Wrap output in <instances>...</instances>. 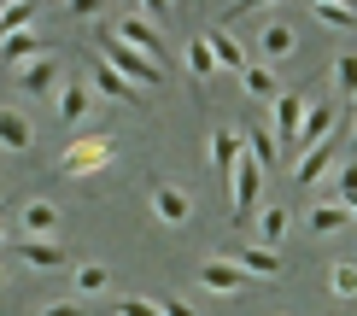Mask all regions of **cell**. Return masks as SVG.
<instances>
[{"label": "cell", "instance_id": "cell-1", "mask_svg": "<svg viewBox=\"0 0 357 316\" xmlns=\"http://www.w3.org/2000/svg\"><path fill=\"white\" fill-rule=\"evenodd\" d=\"M94 59H106L117 77H123V82H135L141 94H158V88L170 82V70H158L146 53H135L129 41H117V36H112V24H94Z\"/></svg>", "mask_w": 357, "mask_h": 316}, {"label": "cell", "instance_id": "cell-2", "mask_svg": "<svg viewBox=\"0 0 357 316\" xmlns=\"http://www.w3.org/2000/svg\"><path fill=\"white\" fill-rule=\"evenodd\" d=\"M112 158H117V141H112L106 129H88V135H77V141L59 153V176H70V182H88V176L112 170Z\"/></svg>", "mask_w": 357, "mask_h": 316}, {"label": "cell", "instance_id": "cell-3", "mask_svg": "<svg viewBox=\"0 0 357 316\" xmlns=\"http://www.w3.org/2000/svg\"><path fill=\"white\" fill-rule=\"evenodd\" d=\"M112 36H117V41H129L135 53H146L158 70H170V41H165V29L146 18V12H123V18L112 24Z\"/></svg>", "mask_w": 357, "mask_h": 316}, {"label": "cell", "instance_id": "cell-4", "mask_svg": "<svg viewBox=\"0 0 357 316\" xmlns=\"http://www.w3.org/2000/svg\"><path fill=\"white\" fill-rule=\"evenodd\" d=\"M340 153H346V117L334 123V135H328V141H317L310 153H299V158H293V176H299V188H317L322 176L334 170V158H340Z\"/></svg>", "mask_w": 357, "mask_h": 316}, {"label": "cell", "instance_id": "cell-5", "mask_svg": "<svg viewBox=\"0 0 357 316\" xmlns=\"http://www.w3.org/2000/svg\"><path fill=\"white\" fill-rule=\"evenodd\" d=\"M88 88H94V100L129 105V112H146V105H153V94H141L135 82H123V77H117V70L106 65V59H94V65H88Z\"/></svg>", "mask_w": 357, "mask_h": 316}, {"label": "cell", "instance_id": "cell-6", "mask_svg": "<svg viewBox=\"0 0 357 316\" xmlns=\"http://www.w3.org/2000/svg\"><path fill=\"white\" fill-rule=\"evenodd\" d=\"M193 281H199L205 293H217V299H246L252 293V276L234 258H205L199 269H193Z\"/></svg>", "mask_w": 357, "mask_h": 316}, {"label": "cell", "instance_id": "cell-7", "mask_svg": "<svg viewBox=\"0 0 357 316\" xmlns=\"http://www.w3.org/2000/svg\"><path fill=\"white\" fill-rule=\"evenodd\" d=\"M59 82H65V59H59V53H36V59H24V65H18V88H24L29 100L59 94Z\"/></svg>", "mask_w": 357, "mask_h": 316}, {"label": "cell", "instance_id": "cell-8", "mask_svg": "<svg viewBox=\"0 0 357 316\" xmlns=\"http://www.w3.org/2000/svg\"><path fill=\"white\" fill-rule=\"evenodd\" d=\"M270 123H275V158H293V141H299V117H305V94H293V88H281L270 100Z\"/></svg>", "mask_w": 357, "mask_h": 316}, {"label": "cell", "instance_id": "cell-9", "mask_svg": "<svg viewBox=\"0 0 357 316\" xmlns=\"http://www.w3.org/2000/svg\"><path fill=\"white\" fill-rule=\"evenodd\" d=\"M293 53H299V29H293L287 18H264V24H258V59L281 70Z\"/></svg>", "mask_w": 357, "mask_h": 316}, {"label": "cell", "instance_id": "cell-10", "mask_svg": "<svg viewBox=\"0 0 357 316\" xmlns=\"http://www.w3.org/2000/svg\"><path fill=\"white\" fill-rule=\"evenodd\" d=\"M146 205H153L158 223H170V229H182V223H193V193L176 188V182H153L146 188Z\"/></svg>", "mask_w": 357, "mask_h": 316}, {"label": "cell", "instance_id": "cell-11", "mask_svg": "<svg viewBox=\"0 0 357 316\" xmlns=\"http://www.w3.org/2000/svg\"><path fill=\"white\" fill-rule=\"evenodd\" d=\"M88 112H94V88H88L82 77H65V82H59V94H53V117L65 129H77Z\"/></svg>", "mask_w": 357, "mask_h": 316}, {"label": "cell", "instance_id": "cell-12", "mask_svg": "<svg viewBox=\"0 0 357 316\" xmlns=\"http://www.w3.org/2000/svg\"><path fill=\"white\" fill-rule=\"evenodd\" d=\"M229 188H234V223H252V211H258V200H264V170L252 158H241L234 176H229Z\"/></svg>", "mask_w": 357, "mask_h": 316}, {"label": "cell", "instance_id": "cell-13", "mask_svg": "<svg viewBox=\"0 0 357 316\" xmlns=\"http://www.w3.org/2000/svg\"><path fill=\"white\" fill-rule=\"evenodd\" d=\"M334 123H340V105H328V100L305 105V117H299V141H293V158H299V153H310L317 141H328V135H334Z\"/></svg>", "mask_w": 357, "mask_h": 316}, {"label": "cell", "instance_id": "cell-14", "mask_svg": "<svg viewBox=\"0 0 357 316\" xmlns=\"http://www.w3.org/2000/svg\"><path fill=\"white\" fill-rule=\"evenodd\" d=\"M205 153H211V170H217V182L229 188L234 164L246 158V141H241V129H211V141H205Z\"/></svg>", "mask_w": 357, "mask_h": 316}, {"label": "cell", "instance_id": "cell-15", "mask_svg": "<svg viewBox=\"0 0 357 316\" xmlns=\"http://www.w3.org/2000/svg\"><path fill=\"white\" fill-rule=\"evenodd\" d=\"M0 153L6 158H29L36 153V129H29V117L12 112V105H0Z\"/></svg>", "mask_w": 357, "mask_h": 316}, {"label": "cell", "instance_id": "cell-16", "mask_svg": "<svg viewBox=\"0 0 357 316\" xmlns=\"http://www.w3.org/2000/svg\"><path fill=\"white\" fill-rule=\"evenodd\" d=\"M18 223H24L29 240H53L59 234V205L53 200H24L18 205Z\"/></svg>", "mask_w": 357, "mask_h": 316}, {"label": "cell", "instance_id": "cell-17", "mask_svg": "<svg viewBox=\"0 0 357 316\" xmlns=\"http://www.w3.org/2000/svg\"><path fill=\"white\" fill-rule=\"evenodd\" d=\"M234 77H241V88H246L252 100H264V105H270V100L281 94V77H275V65H264V59H246V65L234 70Z\"/></svg>", "mask_w": 357, "mask_h": 316}, {"label": "cell", "instance_id": "cell-18", "mask_svg": "<svg viewBox=\"0 0 357 316\" xmlns=\"http://www.w3.org/2000/svg\"><path fill=\"white\" fill-rule=\"evenodd\" d=\"M18 258H24L29 269H41V276H53V269H65V264H70V258H65V246H59V240H29V234H24Z\"/></svg>", "mask_w": 357, "mask_h": 316}, {"label": "cell", "instance_id": "cell-19", "mask_svg": "<svg viewBox=\"0 0 357 316\" xmlns=\"http://www.w3.org/2000/svg\"><path fill=\"white\" fill-rule=\"evenodd\" d=\"M205 41H211V59H217V70H241V65H246V47L234 41V29L211 24V29H205Z\"/></svg>", "mask_w": 357, "mask_h": 316}, {"label": "cell", "instance_id": "cell-20", "mask_svg": "<svg viewBox=\"0 0 357 316\" xmlns=\"http://www.w3.org/2000/svg\"><path fill=\"white\" fill-rule=\"evenodd\" d=\"M234 264H241L246 276H270V281L287 269V264H281V246H241V252H234Z\"/></svg>", "mask_w": 357, "mask_h": 316}, {"label": "cell", "instance_id": "cell-21", "mask_svg": "<svg viewBox=\"0 0 357 316\" xmlns=\"http://www.w3.org/2000/svg\"><path fill=\"white\" fill-rule=\"evenodd\" d=\"M36 53H47V47H41V36H36V24L0 36V59H6V65H24V59H36Z\"/></svg>", "mask_w": 357, "mask_h": 316}, {"label": "cell", "instance_id": "cell-22", "mask_svg": "<svg viewBox=\"0 0 357 316\" xmlns=\"http://www.w3.org/2000/svg\"><path fill=\"white\" fill-rule=\"evenodd\" d=\"M252 223H258V240L264 246H281L293 229V217H287V205H264V211H252Z\"/></svg>", "mask_w": 357, "mask_h": 316}, {"label": "cell", "instance_id": "cell-23", "mask_svg": "<svg viewBox=\"0 0 357 316\" xmlns=\"http://www.w3.org/2000/svg\"><path fill=\"white\" fill-rule=\"evenodd\" d=\"M241 141H246V158H252V164H258V170H264V176H270V170H275V164H281V158H275V135H270V129H264V123H252V129L241 135Z\"/></svg>", "mask_w": 357, "mask_h": 316}, {"label": "cell", "instance_id": "cell-24", "mask_svg": "<svg viewBox=\"0 0 357 316\" xmlns=\"http://www.w3.org/2000/svg\"><path fill=\"white\" fill-rule=\"evenodd\" d=\"M182 65H188V77H193V82H211V77H217V59H211V41H205V29L188 41Z\"/></svg>", "mask_w": 357, "mask_h": 316}, {"label": "cell", "instance_id": "cell-25", "mask_svg": "<svg viewBox=\"0 0 357 316\" xmlns=\"http://www.w3.org/2000/svg\"><path fill=\"white\" fill-rule=\"evenodd\" d=\"M310 18L322 29H334V36H351L357 29V6H328V0H310Z\"/></svg>", "mask_w": 357, "mask_h": 316}, {"label": "cell", "instance_id": "cell-26", "mask_svg": "<svg viewBox=\"0 0 357 316\" xmlns=\"http://www.w3.org/2000/svg\"><path fill=\"white\" fill-rule=\"evenodd\" d=\"M70 281H77V299H94V293H106V287H112V269H106V264H94V258H82L77 269H70Z\"/></svg>", "mask_w": 357, "mask_h": 316}, {"label": "cell", "instance_id": "cell-27", "mask_svg": "<svg viewBox=\"0 0 357 316\" xmlns=\"http://www.w3.org/2000/svg\"><path fill=\"white\" fill-rule=\"evenodd\" d=\"M340 229H351V217H346V205H340V200H328V205H317V211H310V234H340Z\"/></svg>", "mask_w": 357, "mask_h": 316}, {"label": "cell", "instance_id": "cell-28", "mask_svg": "<svg viewBox=\"0 0 357 316\" xmlns=\"http://www.w3.org/2000/svg\"><path fill=\"white\" fill-rule=\"evenodd\" d=\"M334 94H340V100L357 94V47H340V53H334Z\"/></svg>", "mask_w": 357, "mask_h": 316}, {"label": "cell", "instance_id": "cell-29", "mask_svg": "<svg viewBox=\"0 0 357 316\" xmlns=\"http://www.w3.org/2000/svg\"><path fill=\"white\" fill-rule=\"evenodd\" d=\"M328 293H334V299H357V264H351V258H340V264L328 269Z\"/></svg>", "mask_w": 357, "mask_h": 316}, {"label": "cell", "instance_id": "cell-30", "mask_svg": "<svg viewBox=\"0 0 357 316\" xmlns=\"http://www.w3.org/2000/svg\"><path fill=\"white\" fill-rule=\"evenodd\" d=\"M36 24V0H12L6 12H0V36H12V29H29Z\"/></svg>", "mask_w": 357, "mask_h": 316}, {"label": "cell", "instance_id": "cell-31", "mask_svg": "<svg viewBox=\"0 0 357 316\" xmlns=\"http://www.w3.org/2000/svg\"><path fill=\"white\" fill-rule=\"evenodd\" d=\"M281 0H229V6H222V29H229L234 18H252V12H275Z\"/></svg>", "mask_w": 357, "mask_h": 316}, {"label": "cell", "instance_id": "cell-32", "mask_svg": "<svg viewBox=\"0 0 357 316\" xmlns=\"http://www.w3.org/2000/svg\"><path fill=\"white\" fill-rule=\"evenodd\" d=\"M112 316H158L153 299H112Z\"/></svg>", "mask_w": 357, "mask_h": 316}, {"label": "cell", "instance_id": "cell-33", "mask_svg": "<svg viewBox=\"0 0 357 316\" xmlns=\"http://www.w3.org/2000/svg\"><path fill=\"white\" fill-rule=\"evenodd\" d=\"M340 200H357V158L340 153Z\"/></svg>", "mask_w": 357, "mask_h": 316}, {"label": "cell", "instance_id": "cell-34", "mask_svg": "<svg viewBox=\"0 0 357 316\" xmlns=\"http://www.w3.org/2000/svg\"><path fill=\"white\" fill-rule=\"evenodd\" d=\"M41 316H88V305H82V299H59V305H47Z\"/></svg>", "mask_w": 357, "mask_h": 316}, {"label": "cell", "instance_id": "cell-35", "mask_svg": "<svg viewBox=\"0 0 357 316\" xmlns=\"http://www.w3.org/2000/svg\"><path fill=\"white\" fill-rule=\"evenodd\" d=\"M158 316H199L188 299H158Z\"/></svg>", "mask_w": 357, "mask_h": 316}, {"label": "cell", "instance_id": "cell-36", "mask_svg": "<svg viewBox=\"0 0 357 316\" xmlns=\"http://www.w3.org/2000/svg\"><path fill=\"white\" fill-rule=\"evenodd\" d=\"M70 6V18H100V6H106V0H65Z\"/></svg>", "mask_w": 357, "mask_h": 316}, {"label": "cell", "instance_id": "cell-37", "mask_svg": "<svg viewBox=\"0 0 357 316\" xmlns=\"http://www.w3.org/2000/svg\"><path fill=\"white\" fill-rule=\"evenodd\" d=\"M340 117H351V123H357V94H351V100H346V112H340Z\"/></svg>", "mask_w": 357, "mask_h": 316}, {"label": "cell", "instance_id": "cell-38", "mask_svg": "<svg viewBox=\"0 0 357 316\" xmlns=\"http://www.w3.org/2000/svg\"><path fill=\"white\" fill-rule=\"evenodd\" d=\"M346 158H357V129H351V135H346Z\"/></svg>", "mask_w": 357, "mask_h": 316}, {"label": "cell", "instance_id": "cell-39", "mask_svg": "<svg viewBox=\"0 0 357 316\" xmlns=\"http://www.w3.org/2000/svg\"><path fill=\"white\" fill-rule=\"evenodd\" d=\"M340 205H346V217H351V223H357V200H340Z\"/></svg>", "mask_w": 357, "mask_h": 316}, {"label": "cell", "instance_id": "cell-40", "mask_svg": "<svg viewBox=\"0 0 357 316\" xmlns=\"http://www.w3.org/2000/svg\"><path fill=\"white\" fill-rule=\"evenodd\" d=\"M123 12H141V0H123Z\"/></svg>", "mask_w": 357, "mask_h": 316}, {"label": "cell", "instance_id": "cell-41", "mask_svg": "<svg viewBox=\"0 0 357 316\" xmlns=\"http://www.w3.org/2000/svg\"><path fill=\"white\" fill-rule=\"evenodd\" d=\"M0 246H6V217H0Z\"/></svg>", "mask_w": 357, "mask_h": 316}, {"label": "cell", "instance_id": "cell-42", "mask_svg": "<svg viewBox=\"0 0 357 316\" xmlns=\"http://www.w3.org/2000/svg\"><path fill=\"white\" fill-rule=\"evenodd\" d=\"M328 6H357V0H328Z\"/></svg>", "mask_w": 357, "mask_h": 316}, {"label": "cell", "instance_id": "cell-43", "mask_svg": "<svg viewBox=\"0 0 357 316\" xmlns=\"http://www.w3.org/2000/svg\"><path fill=\"white\" fill-rule=\"evenodd\" d=\"M0 293H6V269H0Z\"/></svg>", "mask_w": 357, "mask_h": 316}, {"label": "cell", "instance_id": "cell-44", "mask_svg": "<svg viewBox=\"0 0 357 316\" xmlns=\"http://www.w3.org/2000/svg\"><path fill=\"white\" fill-rule=\"evenodd\" d=\"M6 6H12V0H0V12H6Z\"/></svg>", "mask_w": 357, "mask_h": 316}, {"label": "cell", "instance_id": "cell-45", "mask_svg": "<svg viewBox=\"0 0 357 316\" xmlns=\"http://www.w3.org/2000/svg\"><path fill=\"white\" fill-rule=\"evenodd\" d=\"M170 6H188V0H170Z\"/></svg>", "mask_w": 357, "mask_h": 316}]
</instances>
